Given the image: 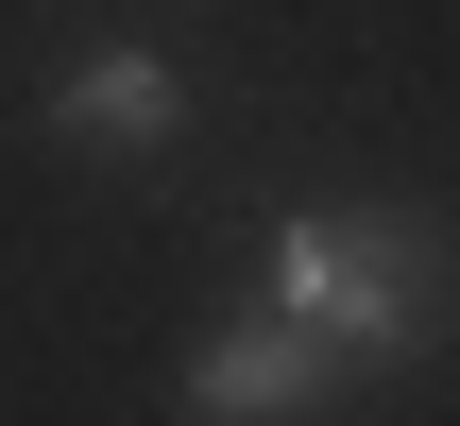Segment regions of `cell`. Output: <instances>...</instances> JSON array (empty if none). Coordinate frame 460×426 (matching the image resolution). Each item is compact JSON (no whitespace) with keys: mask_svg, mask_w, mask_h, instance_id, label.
Wrapping results in <instances>:
<instances>
[{"mask_svg":"<svg viewBox=\"0 0 460 426\" xmlns=\"http://www.w3.org/2000/svg\"><path fill=\"white\" fill-rule=\"evenodd\" d=\"M324 393H341V359H324L290 307L205 324V342H188V376H171V410H188V426H324Z\"/></svg>","mask_w":460,"mask_h":426,"instance_id":"2","label":"cell"},{"mask_svg":"<svg viewBox=\"0 0 460 426\" xmlns=\"http://www.w3.org/2000/svg\"><path fill=\"white\" fill-rule=\"evenodd\" d=\"M273 307H290L341 376L444 359L460 342V239L427 205H290V222H273Z\"/></svg>","mask_w":460,"mask_h":426,"instance_id":"1","label":"cell"},{"mask_svg":"<svg viewBox=\"0 0 460 426\" xmlns=\"http://www.w3.org/2000/svg\"><path fill=\"white\" fill-rule=\"evenodd\" d=\"M34 137H51V154H171V137H188V68H171L154 34H85V51L51 68Z\"/></svg>","mask_w":460,"mask_h":426,"instance_id":"3","label":"cell"}]
</instances>
